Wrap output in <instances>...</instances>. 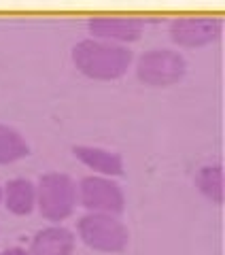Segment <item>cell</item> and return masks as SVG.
Segmentation results:
<instances>
[{
    "label": "cell",
    "mask_w": 225,
    "mask_h": 255,
    "mask_svg": "<svg viewBox=\"0 0 225 255\" xmlns=\"http://www.w3.org/2000/svg\"><path fill=\"white\" fill-rule=\"evenodd\" d=\"M134 53L125 45L85 38L72 47V62L81 75L96 81H115L121 79L132 66Z\"/></svg>",
    "instance_id": "1"
},
{
    "label": "cell",
    "mask_w": 225,
    "mask_h": 255,
    "mask_svg": "<svg viewBox=\"0 0 225 255\" xmlns=\"http://www.w3.org/2000/svg\"><path fill=\"white\" fill-rule=\"evenodd\" d=\"M77 236L92 251L117 255L123 253L130 243V232L117 215L107 213H85L77 221Z\"/></svg>",
    "instance_id": "2"
},
{
    "label": "cell",
    "mask_w": 225,
    "mask_h": 255,
    "mask_svg": "<svg viewBox=\"0 0 225 255\" xmlns=\"http://www.w3.org/2000/svg\"><path fill=\"white\" fill-rule=\"evenodd\" d=\"M79 206L77 183L66 172H47L36 183V209L51 223H62Z\"/></svg>",
    "instance_id": "3"
},
{
    "label": "cell",
    "mask_w": 225,
    "mask_h": 255,
    "mask_svg": "<svg viewBox=\"0 0 225 255\" xmlns=\"http://www.w3.org/2000/svg\"><path fill=\"white\" fill-rule=\"evenodd\" d=\"M187 73V62L179 51L149 49L136 62V75L149 87H170Z\"/></svg>",
    "instance_id": "4"
},
{
    "label": "cell",
    "mask_w": 225,
    "mask_h": 255,
    "mask_svg": "<svg viewBox=\"0 0 225 255\" xmlns=\"http://www.w3.org/2000/svg\"><path fill=\"white\" fill-rule=\"evenodd\" d=\"M77 198L79 206L87 213H107V215H121L125 211V194L121 185L100 174H90L81 183H77Z\"/></svg>",
    "instance_id": "5"
},
{
    "label": "cell",
    "mask_w": 225,
    "mask_h": 255,
    "mask_svg": "<svg viewBox=\"0 0 225 255\" xmlns=\"http://www.w3.org/2000/svg\"><path fill=\"white\" fill-rule=\"evenodd\" d=\"M223 23L217 17H208V15H187V17H179L170 23V38L179 47H206L215 43L221 36Z\"/></svg>",
    "instance_id": "6"
},
{
    "label": "cell",
    "mask_w": 225,
    "mask_h": 255,
    "mask_svg": "<svg viewBox=\"0 0 225 255\" xmlns=\"http://www.w3.org/2000/svg\"><path fill=\"white\" fill-rule=\"evenodd\" d=\"M92 36L100 38V41L125 45V43H136L142 36V21L136 17H121V15H98L92 17L90 23Z\"/></svg>",
    "instance_id": "7"
},
{
    "label": "cell",
    "mask_w": 225,
    "mask_h": 255,
    "mask_svg": "<svg viewBox=\"0 0 225 255\" xmlns=\"http://www.w3.org/2000/svg\"><path fill=\"white\" fill-rule=\"evenodd\" d=\"M77 238L68 228L60 223H51L32 236L30 255H75Z\"/></svg>",
    "instance_id": "8"
},
{
    "label": "cell",
    "mask_w": 225,
    "mask_h": 255,
    "mask_svg": "<svg viewBox=\"0 0 225 255\" xmlns=\"http://www.w3.org/2000/svg\"><path fill=\"white\" fill-rule=\"evenodd\" d=\"M72 155L90 170L100 174V177L115 179L123 174V157L117 151L96 147V145H75L72 147Z\"/></svg>",
    "instance_id": "9"
},
{
    "label": "cell",
    "mask_w": 225,
    "mask_h": 255,
    "mask_svg": "<svg viewBox=\"0 0 225 255\" xmlns=\"http://www.w3.org/2000/svg\"><path fill=\"white\" fill-rule=\"evenodd\" d=\"M2 202L9 213L26 217L36 209V185L26 177H15L2 187Z\"/></svg>",
    "instance_id": "10"
},
{
    "label": "cell",
    "mask_w": 225,
    "mask_h": 255,
    "mask_svg": "<svg viewBox=\"0 0 225 255\" xmlns=\"http://www.w3.org/2000/svg\"><path fill=\"white\" fill-rule=\"evenodd\" d=\"M196 187L206 200L213 204H223L225 177L219 164H206L196 172Z\"/></svg>",
    "instance_id": "11"
},
{
    "label": "cell",
    "mask_w": 225,
    "mask_h": 255,
    "mask_svg": "<svg viewBox=\"0 0 225 255\" xmlns=\"http://www.w3.org/2000/svg\"><path fill=\"white\" fill-rule=\"evenodd\" d=\"M30 153L28 140L13 126L0 124V166L15 164Z\"/></svg>",
    "instance_id": "12"
},
{
    "label": "cell",
    "mask_w": 225,
    "mask_h": 255,
    "mask_svg": "<svg viewBox=\"0 0 225 255\" xmlns=\"http://www.w3.org/2000/svg\"><path fill=\"white\" fill-rule=\"evenodd\" d=\"M0 255H30L28 249H23V247H9V249H4Z\"/></svg>",
    "instance_id": "13"
},
{
    "label": "cell",
    "mask_w": 225,
    "mask_h": 255,
    "mask_svg": "<svg viewBox=\"0 0 225 255\" xmlns=\"http://www.w3.org/2000/svg\"><path fill=\"white\" fill-rule=\"evenodd\" d=\"M0 202H2V185H0Z\"/></svg>",
    "instance_id": "14"
}]
</instances>
